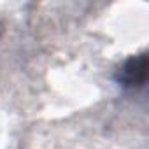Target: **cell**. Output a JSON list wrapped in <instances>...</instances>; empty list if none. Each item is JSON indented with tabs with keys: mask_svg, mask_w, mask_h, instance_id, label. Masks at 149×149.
<instances>
[{
	"mask_svg": "<svg viewBox=\"0 0 149 149\" xmlns=\"http://www.w3.org/2000/svg\"><path fill=\"white\" fill-rule=\"evenodd\" d=\"M146 72H147V56L146 53L132 56L126 60L121 68L118 70V83L126 88H137L146 83Z\"/></svg>",
	"mask_w": 149,
	"mask_h": 149,
	"instance_id": "obj_1",
	"label": "cell"
}]
</instances>
